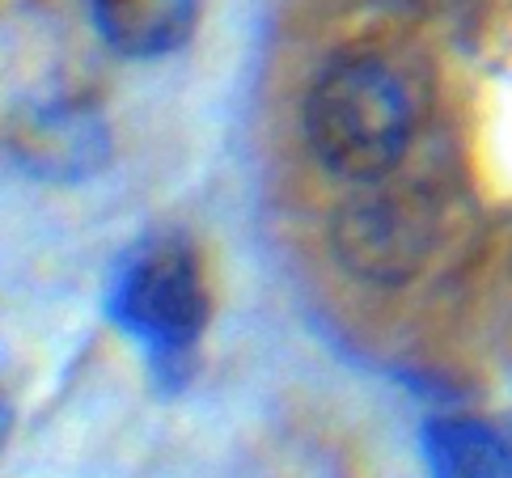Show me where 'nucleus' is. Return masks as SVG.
Wrapping results in <instances>:
<instances>
[{"label": "nucleus", "instance_id": "f257e3e1", "mask_svg": "<svg viewBox=\"0 0 512 478\" xmlns=\"http://www.w3.org/2000/svg\"><path fill=\"white\" fill-rule=\"evenodd\" d=\"M208 309L212 301L195 250L174 233L140 237L119 259L106 292V314L144 347L161 385L187 381L191 352L208 326Z\"/></svg>", "mask_w": 512, "mask_h": 478}, {"label": "nucleus", "instance_id": "f03ea898", "mask_svg": "<svg viewBox=\"0 0 512 478\" xmlns=\"http://www.w3.org/2000/svg\"><path fill=\"white\" fill-rule=\"evenodd\" d=\"M305 136L326 170L343 178L369 182L386 174L411 136L402 81L373 55L326 64L305 98Z\"/></svg>", "mask_w": 512, "mask_h": 478}, {"label": "nucleus", "instance_id": "7ed1b4c3", "mask_svg": "<svg viewBox=\"0 0 512 478\" xmlns=\"http://www.w3.org/2000/svg\"><path fill=\"white\" fill-rule=\"evenodd\" d=\"M339 263L369 284H407L432 250V208L411 191H364L335 212Z\"/></svg>", "mask_w": 512, "mask_h": 478}, {"label": "nucleus", "instance_id": "20e7f679", "mask_svg": "<svg viewBox=\"0 0 512 478\" xmlns=\"http://www.w3.org/2000/svg\"><path fill=\"white\" fill-rule=\"evenodd\" d=\"M9 157L17 170L43 182L94 178L111 157V127L81 102L34 106L9 127Z\"/></svg>", "mask_w": 512, "mask_h": 478}, {"label": "nucleus", "instance_id": "39448f33", "mask_svg": "<svg viewBox=\"0 0 512 478\" xmlns=\"http://www.w3.org/2000/svg\"><path fill=\"white\" fill-rule=\"evenodd\" d=\"M89 17L119 55L153 60L191 39L195 0H89Z\"/></svg>", "mask_w": 512, "mask_h": 478}, {"label": "nucleus", "instance_id": "423d86ee", "mask_svg": "<svg viewBox=\"0 0 512 478\" xmlns=\"http://www.w3.org/2000/svg\"><path fill=\"white\" fill-rule=\"evenodd\" d=\"M424 462L432 478H512V436L470 415H432Z\"/></svg>", "mask_w": 512, "mask_h": 478}]
</instances>
